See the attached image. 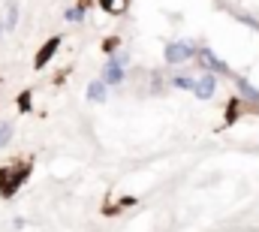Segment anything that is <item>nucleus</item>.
<instances>
[{
  "mask_svg": "<svg viewBox=\"0 0 259 232\" xmlns=\"http://www.w3.org/2000/svg\"><path fill=\"white\" fill-rule=\"evenodd\" d=\"M196 63L202 66V72H214L217 79H220V75L235 79V72L229 69V63H226V60H220L211 49H208V46H199V52H196Z\"/></svg>",
  "mask_w": 259,
  "mask_h": 232,
  "instance_id": "obj_3",
  "label": "nucleus"
},
{
  "mask_svg": "<svg viewBox=\"0 0 259 232\" xmlns=\"http://www.w3.org/2000/svg\"><path fill=\"white\" fill-rule=\"evenodd\" d=\"M15 106H18V112H21V115L33 112V91H21V94H18V100H15Z\"/></svg>",
  "mask_w": 259,
  "mask_h": 232,
  "instance_id": "obj_14",
  "label": "nucleus"
},
{
  "mask_svg": "<svg viewBox=\"0 0 259 232\" xmlns=\"http://www.w3.org/2000/svg\"><path fill=\"white\" fill-rule=\"evenodd\" d=\"M169 85H172V88H178V91H190V94H193L196 79H193V75H184V72H178V75H172V79H169Z\"/></svg>",
  "mask_w": 259,
  "mask_h": 232,
  "instance_id": "obj_12",
  "label": "nucleus"
},
{
  "mask_svg": "<svg viewBox=\"0 0 259 232\" xmlns=\"http://www.w3.org/2000/svg\"><path fill=\"white\" fill-rule=\"evenodd\" d=\"M15 24H18V3L9 0L6 3V12H3V27L6 30H15Z\"/></svg>",
  "mask_w": 259,
  "mask_h": 232,
  "instance_id": "obj_10",
  "label": "nucleus"
},
{
  "mask_svg": "<svg viewBox=\"0 0 259 232\" xmlns=\"http://www.w3.org/2000/svg\"><path fill=\"white\" fill-rule=\"evenodd\" d=\"M12 139H15V127H12L9 121H0V151H3V148H9V145H12Z\"/></svg>",
  "mask_w": 259,
  "mask_h": 232,
  "instance_id": "obj_13",
  "label": "nucleus"
},
{
  "mask_svg": "<svg viewBox=\"0 0 259 232\" xmlns=\"http://www.w3.org/2000/svg\"><path fill=\"white\" fill-rule=\"evenodd\" d=\"M214 94H217V75H214V72H202V75L196 79L193 97L205 103V100H214Z\"/></svg>",
  "mask_w": 259,
  "mask_h": 232,
  "instance_id": "obj_6",
  "label": "nucleus"
},
{
  "mask_svg": "<svg viewBox=\"0 0 259 232\" xmlns=\"http://www.w3.org/2000/svg\"><path fill=\"white\" fill-rule=\"evenodd\" d=\"M196 52H199V46L190 43V40H172V43H166V49H163V60H166L169 66H181V63L196 60Z\"/></svg>",
  "mask_w": 259,
  "mask_h": 232,
  "instance_id": "obj_2",
  "label": "nucleus"
},
{
  "mask_svg": "<svg viewBox=\"0 0 259 232\" xmlns=\"http://www.w3.org/2000/svg\"><path fill=\"white\" fill-rule=\"evenodd\" d=\"M30 172H33V160H30V157L3 163V166H0V196H3V199H12V196L30 181Z\"/></svg>",
  "mask_w": 259,
  "mask_h": 232,
  "instance_id": "obj_1",
  "label": "nucleus"
},
{
  "mask_svg": "<svg viewBox=\"0 0 259 232\" xmlns=\"http://www.w3.org/2000/svg\"><path fill=\"white\" fill-rule=\"evenodd\" d=\"M97 3H100L103 12H109V15H121V12H127L130 0H97Z\"/></svg>",
  "mask_w": 259,
  "mask_h": 232,
  "instance_id": "obj_11",
  "label": "nucleus"
},
{
  "mask_svg": "<svg viewBox=\"0 0 259 232\" xmlns=\"http://www.w3.org/2000/svg\"><path fill=\"white\" fill-rule=\"evenodd\" d=\"M244 112H259V109H253L250 103H244L241 97H232V100H229V106H226V127H229V124H235Z\"/></svg>",
  "mask_w": 259,
  "mask_h": 232,
  "instance_id": "obj_8",
  "label": "nucleus"
},
{
  "mask_svg": "<svg viewBox=\"0 0 259 232\" xmlns=\"http://www.w3.org/2000/svg\"><path fill=\"white\" fill-rule=\"evenodd\" d=\"M136 205V196H124V199H118V205H112V208H103V214H121V211H127Z\"/></svg>",
  "mask_w": 259,
  "mask_h": 232,
  "instance_id": "obj_15",
  "label": "nucleus"
},
{
  "mask_svg": "<svg viewBox=\"0 0 259 232\" xmlns=\"http://www.w3.org/2000/svg\"><path fill=\"white\" fill-rule=\"evenodd\" d=\"M109 88H118V85H124L127 82V66H121L115 58H109L103 63V75H100Z\"/></svg>",
  "mask_w": 259,
  "mask_h": 232,
  "instance_id": "obj_4",
  "label": "nucleus"
},
{
  "mask_svg": "<svg viewBox=\"0 0 259 232\" xmlns=\"http://www.w3.org/2000/svg\"><path fill=\"white\" fill-rule=\"evenodd\" d=\"M24 226H27V220H24V217H12V229H15V232H21Z\"/></svg>",
  "mask_w": 259,
  "mask_h": 232,
  "instance_id": "obj_17",
  "label": "nucleus"
},
{
  "mask_svg": "<svg viewBox=\"0 0 259 232\" xmlns=\"http://www.w3.org/2000/svg\"><path fill=\"white\" fill-rule=\"evenodd\" d=\"M58 49H61V36H49V43H42L39 52H36V58H33V69H46L55 60Z\"/></svg>",
  "mask_w": 259,
  "mask_h": 232,
  "instance_id": "obj_5",
  "label": "nucleus"
},
{
  "mask_svg": "<svg viewBox=\"0 0 259 232\" xmlns=\"http://www.w3.org/2000/svg\"><path fill=\"white\" fill-rule=\"evenodd\" d=\"M232 82H235V88H238V97H241L244 103H250L253 109H259V88H253L244 75H235Z\"/></svg>",
  "mask_w": 259,
  "mask_h": 232,
  "instance_id": "obj_7",
  "label": "nucleus"
},
{
  "mask_svg": "<svg viewBox=\"0 0 259 232\" xmlns=\"http://www.w3.org/2000/svg\"><path fill=\"white\" fill-rule=\"evenodd\" d=\"M64 18L69 24H78V21H84V9H81V6H69L64 12Z\"/></svg>",
  "mask_w": 259,
  "mask_h": 232,
  "instance_id": "obj_16",
  "label": "nucleus"
},
{
  "mask_svg": "<svg viewBox=\"0 0 259 232\" xmlns=\"http://www.w3.org/2000/svg\"><path fill=\"white\" fill-rule=\"evenodd\" d=\"M84 97H88V103H106V100H109V85H106L103 79H94V82L88 85Z\"/></svg>",
  "mask_w": 259,
  "mask_h": 232,
  "instance_id": "obj_9",
  "label": "nucleus"
},
{
  "mask_svg": "<svg viewBox=\"0 0 259 232\" xmlns=\"http://www.w3.org/2000/svg\"><path fill=\"white\" fill-rule=\"evenodd\" d=\"M3 33H6V27H3V18H0V36H3Z\"/></svg>",
  "mask_w": 259,
  "mask_h": 232,
  "instance_id": "obj_18",
  "label": "nucleus"
}]
</instances>
